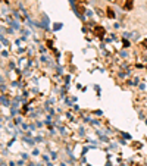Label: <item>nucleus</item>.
Instances as JSON below:
<instances>
[{
  "instance_id": "f257e3e1",
  "label": "nucleus",
  "mask_w": 147,
  "mask_h": 166,
  "mask_svg": "<svg viewBox=\"0 0 147 166\" xmlns=\"http://www.w3.org/2000/svg\"><path fill=\"white\" fill-rule=\"evenodd\" d=\"M2 103H3L5 106H8V102H6V100H5V97H2Z\"/></svg>"
}]
</instances>
